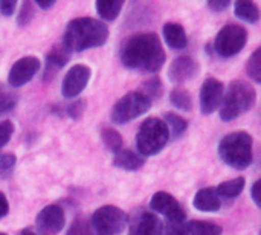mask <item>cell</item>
Segmentation results:
<instances>
[{
	"label": "cell",
	"instance_id": "1",
	"mask_svg": "<svg viewBox=\"0 0 261 235\" xmlns=\"http://www.w3.org/2000/svg\"><path fill=\"white\" fill-rule=\"evenodd\" d=\"M121 61L127 69L154 73L165 63V50L156 34H138L124 41Z\"/></svg>",
	"mask_w": 261,
	"mask_h": 235
},
{
	"label": "cell",
	"instance_id": "2",
	"mask_svg": "<svg viewBox=\"0 0 261 235\" xmlns=\"http://www.w3.org/2000/svg\"><path fill=\"white\" fill-rule=\"evenodd\" d=\"M109 38V28L92 17H78L69 21L63 35V47L70 52L102 46Z\"/></svg>",
	"mask_w": 261,
	"mask_h": 235
},
{
	"label": "cell",
	"instance_id": "3",
	"mask_svg": "<svg viewBox=\"0 0 261 235\" xmlns=\"http://www.w3.org/2000/svg\"><path fill=\"white\" fill-rule=\"evenodd\" d=\"M220 159L234 170H245L252 164V136L246 132H234L219 144Z\"/></svg>",
	"mask_w": 261,
	"mask_h": 235
},
{
	"label": "cell",
	"instance_id": "4",
	"mask_svg": "<svg viewBox=\"0 0 261 235\" xmlns=\"http://www.w3.org/2000/svg\"><path fill=\"white\" fill-rule=\"evenodd\" d=\"M255 101H257V93L251 84L245 81H234L229 86L222 101V107H220L222 121L229 122L242 116L243 113H246L254 107Z\"/></svg>",
	"mask_w": 261,
	"mask_h": 235
},
{
	"label": "cell",
	"instance_id": "5",
	"mask_svg": "<svg viewBox=\"0 0 261 235\" xmlns=\"http://www.w3.org/2000/svg\"><path fill=\"white\" fill-rule=\"evenodd\" d=\"M170 132L159 118H148L142 122L136 135V147L142 156L158 154L168 142Z\"/></svg>",
	"mask_w": 261,
	"mask_h": 235
},
{
	"label": "cell",
	"instance_id": "6",
	"mask_svg": "<svg viewBox=\"0 0 261 235\" xmlns=\"http://www.w3.org/2000/svg\"><path fill=\"white\" fill-rule=\"evenodd\" d=\"M151 99L147 98L141 90L130 92L113 106L110 118L115 124H125L144 115L151 107Z\"/></svg>",
	"mask_w": 261,
	"mask_h": 235
},
{
	"label": "cell",
	"instance_id": "7",
	"mask_svg": "<svg viewBox=\"0 0 261 235\" xmlns=\"http://www.w3.org/2000/svg\"><path fill=\"white\" fill-rule=\"evenodd\" d=\"M127 220L128 217L122 210L113 205H106L93 213L90 225L95 235H118L124 231Z\"/></svg>",
	"mask_w": 261,
	"mask_h": 235
},
{
	"label": "cell",
	"instance_id": "8",
	"mask_svg": "<svg viewBox=\"0 0 261 235\" xmlns=\"http://www.w3.org/2000/svg\"><path fill=\"white\" fill-rule=\"evenodd\" d=\"M248 41V31L240 24H226L222 28L214 40L216 52L223 57L229 58L237 55Z\"/></svg>",
	"mask_w": 261,
	"mask_h": 235
},
{
	"label": "cell",
	"instance_id": "9",
	"mask_svg": "<svg viewBox=\"0 0 261 235\" xmlns=\"http://www.w3.org/2000/svg\"><path fill=\"white\" fill-rule=\"evenodd\" d=\"M90 67L86 64H75L67 70L61 84V95L67 99L76 98L87 86L90 80Z\"/></svg>",
	"mask_w": 261,
	"mask_h": 235
},
{
	"label": "cell",
	"instance_id": "10",
	"mask_svg": "<svg viewBox=\"0 0 261 235\" xmlns=\"http://www.w3.org/2000/svg\"><path fill=\"white\" fill-rule=\"evenodd\" d=\"M150 208L165 216L170 222H174V223H182L187 219V213L184 211L182 205L170 193H165V191H158L151 197Z\"/></svg>",
	"mask_w": 261,
	"mask_h": 235
},
{
	"label": "cell",
	"instance_id": "11",
	"mask_svg": "<svg viewBox=\"0 0 261 235\" xmlns=\"http://www.w3.org/2000/svg\"><path fill=\"white\" fill-rule=\"evenodd\" d=\"M37 231L43 235H57L66 225L64 211L60 205H47L37 216Z\"/></svg>",
	"mask_w": 261,
	"mask_h": 235
},
{
	"label": "cell",
	"instance_id": "12",
	"mask_svg": "<svg viewBox=\"0 0 261 235\" xmlns=\"http://www.w3.org/2000/svg\"><path fill=\"white\" fill-rule=\"evenodd\" d=\"M40 66H41L40 60L37 57H32V55H28V57L17 60L12 64L9 75H8L9 87H21L26 83H29L35 76V73L38 72Z\"/></svg>",
	"mask_w": 261,
	"mask_h": 235
},
{
	"label": "cell",
	"instance_id": "13",
	"mask_svg": "<svg viewBox=\"0 0 261 235\" xmlns=\"http://www.w3.org/2000/svg\"><path fill=\"white\" fill-rule=\"evenodd\" d=\"M225 87L217 78H206L200 89V110L203 115L214 113L223 101Z\"/></svg>",
	"mask_w": 261,
	"mask_h": 235
},
{
	"label": "cell",
	"instance_id": "14",
	"mask_svg": "<svg viewBox=\"0 0 261 235\" xmlns=\"http://www.w3.org/2000/svg\"><path fill=\"white\" fill-rule=\"evenodd\" d=\"M199 64L196 60H193L188 55L179 57L176 58L168 69V78L171 83L174 84H182L187 83L193 78H196V75L199 73Z\"/></svg>",
	"mask_w": 261,
	"mask_h": 235
},
{
	"label": "cell",
	"instance_id": "15",
	"mask_svg": "<svg viewBox=\"0 0 261 235\" xmlns=\"http://www.w3.org/2000/svg\"><path fill=\"white\" fill-rule=\"evenodd\" d=\"M162 228L164 225L158 216L150 211H141L132 219L128 235H161Z\"/></svg>",
	"mask_w": 261,
	"mask_h": 235
},
{
	"label": "cell",
	"instance_id": "16",
	"mask_svg": "<svg viewBox=\"0 0 261 235\" xmlns=\"http://www.w3.org/2000/svg\"><path fill=\"white\" fill-rule=\"evenodd\" d=\"M193 205L196 210L203 213H216L222 206V199L219 197L216 188H202L196 193Z\"/></svg>",
	"mask_w": 261,
	"mask_h": 235
},
{
	"label": "cell",
	"instance_id": "17",
	"mask_svg": "<svg viewBox=\"0 0 261 235\" xmlns=\"http://www.w3.org/2000/svg\"><path fill=\"white\" fill-rule=\"evenodd\" d=\"M162 34H164L165 43L174 50H180V49L187 47V44H188L187 32H185L184 26L179 23H174V21L165 23L162 28Z\"/></svg>",
	"mask_w": 261,
	"mask_h": 235
},
{
	"label": "cell",
	"instance_id": "18",
	"mask_svg": "<svg viewBox=\"0 0 261 235\" xmlns=\"http://www.w3.org/2000/svg\"><path fill=\"white\" fill-rule=\"evenodd\" d=\"M69 57H70V54L61 46H58V47H54L50 52H49V55H47V58H46V69H44V81H49L50 78H54L55 76V73L63 67V66H66V63L69 61Z\"/></svg>",
	"mask_w": 261,
	"mask_h": 235
},
{
	"label": "cell",
	"instance_id": "19",
	"mask_svg": "<svg viewBox=\"0 0 261 235\" xmlns=\"http://www.w3.org/2000/svg\"><path fill=\"white\" fill-rule=\"evenodd\" d=\"M144 164H145V159L132 150L121 148L118 153H115V158H113V165L121 170H125V171H136Z\"/></svg>",
	"mask_w": 261,
	"mask_h": 235
},
{
	"label": "cell",
	"instance_id": "20",
	"mask_svg": "<svg viewBox=\"0 0 261 235\" xmlns=\"http://www.w3.org/2000/svg\"><path fill=\"white\" fill-rule=\"evenodd\" d=\"M245 182H246L245 177H237V179L220 184L216 188V191L220 199H236L242 194V191L245 188Z\"/></svg>",
	"mask_w": 261,
	"mask_h": 235
},
{
	"label": "cell",
	"instance_id": "21",
	"mask_svg": "<svg viewBox=\"0 0 261 235\" xmlns=\"http://www.w3.org/2000/svg\"><path fill=\"white\" fill-rule=\"evenodd\" d=\"M234 8L236 15L248 23H257L260 20V9L254 2H237Z\"/></svg>",
	"mask_w": 261,
	"mask_h": 235
},
{
	"label": "cell",
	"instance_id": "22",
	"mask_svg": "<svg viewBox=\"0 0 261 235\" xmlns=\"http://www.w3.org/2000/svg\"><path fill=\"white\" fill-rule=\"evenodd\" d=\"M170 102L179 109V110H184V112H190L193 109V99H191V95L182 89V87H174L171 92H170Z\"/></svg>",
	"mask_w": 261,
	"mask_h": 235
},
{
	"label": "cell",
	"instance_id": "23",
	"mask_svg": "<svg viewBox=\"0 0 261 235\" xmlns=\"http://www.w3.org/2000/svg\"><path fill=\"white\" fill-rule=\"evenodd\" d=\"M17 101H18V96L12 90V87L0 83V115L12 112L17 106Z\"/></svg>",
	"mask_w": 261,
	"mask_h": 235
},
{
	"label": "cell",
	"instance_id": "24",
	"mask_svg": "<svg viewBox=\"0 0 261 235\" xmlns=\"http://www.w3.org/2000/svg\"><path fill=\"white\" fill-rule=\"evenodd\" d=\"M96 11H98V14L104 18V20H107V21H112V20H115L118 15H119V12H121V9H122V6H124V2H96Z\"/></svg>",
	"mask_w": 261,
	"mask_h": 235
},
{
	"label": "cell",
	"instance_id": "25",
	"mask_svg": "<svg viewBox=\"0 0 261 235\" xmlns=\"http://www.w3.org/2000/svg\"><path fill=\"white\" fill-rule=\"evenodd\" d=\"M164 122H165V125H167V128L173 138H180L188 127V122L176 113H167Z\"/></svg>",
	"mask_w": 261,
	"mask_h": 235
},
{
	"label": "cell",
	"instance_id": "26",
	"mask_svg": "<svg viewBox=\"0 0 261 235\" xmlns=\"http://www.w3.org/2000/svg\"><path fill=\"white\" fill-rule=\"evenodd\" d=\"M188 232L190 235H222V228L216 223L196 220L188 223Z\"/></svg>",
	"mask_w": 261,
	"mask_h": 235
},
{
	"label": "cell",
	"instance_id": "27",
	"mask_svg": "<svg viewBox=\"0 0 261 235\" xmlns=\"http://www.w3.org/2000/svg\"><path fill=\"white\" fill-rule=\"evenodd\" d=\"M101 139L104 142V145L107 147V150L118 153L122 147V138L121 135L115 130V128H102L101 132Z\"/></svg>",
	"mask_w": 261,
	"mask_h": 235
},
{
	"label": "cell",
	"instance_id": "28",
	"mask_svg": "<svg viewBox=\"0 0 261 235\" xmlns=\"http://www.w3.org/2000/svg\"><path fill=\"white\" fill-rule=\"evenodd\" d=\"M246 70H248V75L257 83H261V47L255 49V52L251 55L248 64H246Z\"/></svg>",
	"mask_w": 261,
	"mask_h": 235
},
{
	"label": "cell",
	"instance_id": "29",
	"mask_svg": "<svg viewBox=\"0 0 261 235\" xmlns=\"http://www.w3.org/2000/svg\"><path fill=\"white\" fill-rule=\"evenodd\" d=\"M141 92H142L147 98H150L151 102H153L154 99H158V98L162 95L164 87H162V83H161V80H159L158 76H151V80H148L147 83H144Z\"/></svg>",
	"mask_w": 261,
	"mask_h": 235
},
{
	"label": "cell",
	"instance_id": "30",
	"mask_svg": "<svg viewBox=\"0 0 261 235\" xmlns=\"http://www.w3.org/2000/svg\"><path fill=\"white\" fill-rule=\"evenodd\" d=\"M34 17V3L32 2H23L20 5V11L17 14V24L18 26H26Z\"/></svg>",
	"mask_w": 261,
	"mask_h": 235
},
{
	"label": "cell",
	"instance_id": "31",
	"mask_svg": "<svg viewBox=\"0 0 261 235\" xmlns=\"http://www.w3.org/2000/svg\"><path fill=\"white\" fill-rule=\"evenodd\" d=\"M67 235H95V232L86 220H75L69 228Z\"/></svg>",
	"mask_w": 261,
	"mask_h": 235
},
{
	"label": "cell",
	"instance_id": "32",
	"mask_svg": "<svg viewBox=\"0 0 261 235\" xmlns=\"http://www.w3.org/2000/svg\"><path fill=\"white\" fill-rule=\"evenodd\" d=\"M161 235H190L188 232V225L182 223H174V222H168L164 228H162V234Z\"/></svg>",
	"mask_w": 261,
	"mask_h": 235
},
{
	"label": "cell",
	"instance_id": "33",
	"mask_svg": "<svg viewBox=\"0 0 261 235\" xmlns=\"http://www.w3.org/2000/svg\"><path fill=\"white\" fill-rule=\"evenodd\" d=\"M17 162V158L12 153H0V176L9 173Z\"/></svg>",
	"mask_w": 261,
	"mask_h": 235
},
{
	"label": "cell",
	"instance_id": "34",
	"mask_svg": "<svg viewBox=\"0 0 261 235\" xmlns=\"http://www.w3.org/2000/svg\"><path fill=\"white\" fill-rule=\"evenodd\" d=\"M14 135V125L11 121H0V148L5 147Z\"/></svg>",
	"mask_w": 261,
	"mask_h": 235
},
{
	"label": "cell",
	"instance_id": "35",
	"mask_svg": "<svg viewBox=\"0 0 261 235\" xmlns=\"http://www.w3.org/2000/svg\"><path fill=\"white\" fill-rule=\"evenodd\" d=\"M84 109H86V102H84V101H81V99H78V101H75V102L69 104V106L64 109V113H66V115H69L72 119H78V118L83 115Z\"/></svg>",
	"mask_w": 261,
	"mask_h": 235
},
{
	"label": "cell",
	"instance_id": "36",
	"mask_svg": "<svg viewBox=\"0 0 261 235\" xmlns=\"http://www.w3.org/2000/svg\"><path fill=\"white\" fill-rule=\"evenodd\" d=\"M15 8H17V2L15 0H3V2H0V12L3 15H6V17L12 15Z\"/></svg>",
	"mask_w": 261,
	"mask_h": 235
},
{
	"label": "cell",
	"instance_id": "37",
	"mask_svg": "<svg viewBox=\"0 0 261 235\" xmlns=\"http://www.w3.org/2000/svg\"><path fill=\"white\" fill-rule=\"evenodd\" d=\"M208 6L214 12H220V11H223V9H226L229 6V0H211V2H208Z\"/></svg>",
	"mask_w": 261,
	"mask_h": 235
},
{
	"label": "cell",
	"instance_id": "38",
	"mask_svg": "<svg viewBox=\"0 0 261 235\" xmlns=\"http://www.w3.org/2000/svg\"><path fill=\"white\" fill-rule=\"evenodd\" d=\"M9 211V203H8V199L5 197V194L0 191V219L5 217Z\"/></svg>",
	"mask_w": 261,
	"mask_h": 235
},
{
	"label": "cell",
	"instance_id": "39",
	"mask_svg": "<svg viewBox=\"0 0 261 235\" xmlns=\"http://www.w3.org/2000/svg\"><path fill=\"white\" fill-rule=\"evenodd\" d=\"M260 180H257L255 184H254V187H252V191H251V194H252V199H254V202H255V205L257 206H260V196H258V188H260Z\"/></svg>",
	"mask_w": 261,
	"mask_h": 235
},
{
	"label": "cell",
	"instance_id": "40",
	"mask_svg": "<svg viewBox=\"0 0 261 235\" xmlns=\"http://www.w3.org/2000/svg\"><path fill=\"white\" fill-rule=\"evenodd\" d=\"M37 5H38L41 9H49L50 6H54V5H55V2H54V0H50V2H41V0H38V2H37Z\"/></svg>",
	"mask_w": 261,
	"mask_h": 235
},
{
	"label": "cell",
	"instance_id": "41",
	"mask_svg": "<svg viewBox=\"0 0 261 235\" xmlns=\"http://www.w3.org/2000/svg\"><path fill=\"white\" fill-rule=\"evenodd\" d=\"M20 235H43L41 232H38L35 228H26V229H23L21 231V234Z\"/></svg>",
	"mask_w": 261,
	"mask_h": 235
},
{
	"label": "cell",
	"instance_id": "42",
	"mask_svg": "<svg viewBox=\"0 0 261 235\" xmlns=\"http://www.w3.org/2000/svg\"><path fill=\"white\" fill-rule=\"evenodd\" d=\"M0 235H6V234H0Z\"/></svg>",
	"mask_w": 261,
	"mask_h": 235
}]
</instances>
